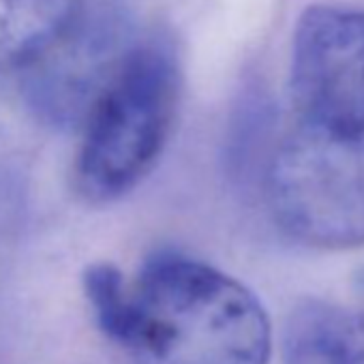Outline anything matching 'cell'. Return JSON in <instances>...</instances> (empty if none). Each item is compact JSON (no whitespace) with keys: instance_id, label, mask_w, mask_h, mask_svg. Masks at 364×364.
I'll return each instance as SVG.
<instances>
[{"instance_id":"6da1fadb","label":"cell","mask_w":364,"mask_h":364,"mask_svg":"<svg viewBox=\"0 0 364 364\" xmlns=\"http://www.w3.org/2000/svg\"><path fill=\"white\" fill-rule=\"evenodd\" d=\"M118 345L141 364H268L272 328L262 302L240 281L163 251L131 281Z\"/></svg>"},{"instance_id":"7a4b0ae2","label":"cell","mask_w":364,"mask_h":364,"mask_svg":"<svg viewBox=\"0 0 364 364\" xmlns=\"http://www.w3.org/2000/svg\"><path fill=\"white\" fill-rule=\"evenodd\" d=\"M180 65L169 41L135 43L92 105L75 159V187L92 204L114 202L152 171L173 129Z\"/></svg>"},{"instance_id":"3957f363","label":"cell","mask_w":364,"mask_h":364,"mask_svg":"<svg viewBox=\"0 0 364 364\" xmlns=\"http://www.w3.org/2000/svg\"><path fill=\"white\" fill-rule=\"evenodd\" d=\"M274 223L326 251L364 245V127L300 120L279 141L266 171Z\"/></svg>"},{"instance_id":"277c9868","label":"cell","mask_w":364,"mask_h":364,"mask_svg":"<svg viewBox=\"0 0 364 364\" xmlns=\"http://www.w3.org/2000/svg\"><path fill=\"white\" fill-rule=\"evenodd\" d=\"M289 80L300 120L364 127V7H309L296 24Z\"/></svg>"},{"instance_id":"5b68a950","label":"cell","mask_w":364,"mask_h":364,"mask_svg":"<svg viewBox=\"0 0 364 364\" xmlns=\"http://www.w3.org/2000/svg\"><path fill=\"white\" fill-rule=\"evenodd\" d=\"M285 364H364V313L304 302L285 326Z\"/></svg>"},{"instance_id":"8992f818","label":"cell","mask_w":364,"mask_h":364,"mask_svg":"<svg viewBox=\"0 0 364 364\" xmlns=\"http://www.w3.org/2000/svg\"><path fill=\"white\" fill-rule=\"evenodd\" d=\"M75 16L73 0H0V71L39 63Z\"/></svg>"},{"instance_id":"52a82bcc","label":"cell","mask_w":364,"mask_h":364,"mask_svg":"<svg viewBox=\"0 0 364 364\" xmlns=\"http://www.w3.org/2000/svg\"><path fill=\"white\" fill-rule=\"evenodd\" d=\"M84 291L99 328L118 343L129 319L131 283L116 266L101 262L86 268Z\"/></svg>"}]
</instances>
